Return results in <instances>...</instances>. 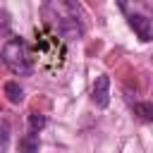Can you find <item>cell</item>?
Segmentation results:
<instances>
[{"label": "cell", "instance_id": "obj_3", "mask_svg": "<svg viewBox=\"0 0 153 153\" xmlns=\"http://www.w3.org/2000/svg\"><path fill=\"white\" fill-rule=\"evenodd\" d=\"M129 26L136 31V36H139L141 41H153V22H151L146 14L131 12V14H129Z\"/></svg>", "mask_w": 153, "mask_h": 153}, {"label": "cell", "instance_id": "obj_7", "mask_svg": "<svg viewBox=\"0 0 153 153\" xmlns=\"http://www.w3.org/2000/svg\"><path fill=\"white\" fill-rule=\"evenodd\" d=\"M45 122H48V120H45L43 115H38V112H31V115H29V131L38 134V131L45 127Z\"/></svg>", "mask_w": 153, "mask_h": 153}, {"label": "cell", "instance_id": "obj_1", "mask_svg": "<svg viewBox=\"0 0 153 153\" xmlns=\"http://www.w3.org/2000/svg\"><path fill=\"white\" fill-rule=\"evenodd\" d=\"M2 62L10 67L12 74L29 76L33 72V57L29 50V43L24 38H10L2 48Z\"/></svg>", "mask_w": 153, "mask_h": 153}, {"label": "cell", "instance_id": "obj_2", "mask_svg": "<svg viewBox=\"0 0 153 153\" xmlns=\"http://www.w3.org/2000/svg\"><path fill=\"white\" fill-rule=\"evenodd\" d=\"M91 100H93L98 108H108V103H110V76H108V74H100V76L93 81Z\"/></svg>", "mask_w": 153, "mask_h": 153}, {"label": "cell", "instance_id": "obj_6", "mask_svg": "<svg viewBox=\"0 0 153 153\" xmlns=\"http://www.w3.org/2000/svg\"><path fill=\"white\" fill-rule=\"evenodd\" d=\"M134 112L146 120V122H153V103H134Z\"/></svg>", "mask_w": 153, "mask_h": 153}, {"label": "cell", "instance_id": "obj_4", "mask_svg": "<svg viewBox=\"0 0 153 153\" xmlns=\"http://www.w3.org/2000/svg\"><path fill=\"white\" fill-rule=\"evenodd\" d=\"M41 148V141H38V134L29 131L19 139V146H17V153H38Z\"/></svg>", "mask_w": 153, "mask_h": 153}, {"label": "cell", "instance_id": "obj_5", "mask_svg": "<svg viewBox=\"0 0 153 153\" xmlns=\"http://www.w3.org/2000/svg\"><path fill=\"white\" fill-rule=\"evenodd\" d=\"M5 96H7L10 103L19 105V103L24 100V88L19 86V81H7V84H5Z\"/></svg>", "mask_w": 153, "mask_h": 153}]
</instances>
